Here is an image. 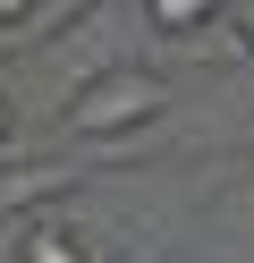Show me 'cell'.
<instances>
[{"mask_svg":"<svg viewBox=\"0 0 254 263\" xmlns=\"http://www.w3.org/2000/svg\"><path fill=\"white\" fill-rule=\"evenodd\" d=\"M178 102L169 77L152 68H102L68 93V136H93V144H127L135 127H161V110Z\"/></svg>","mask_w":254,"mask_h":263,"instance_id":"6da1fadb","label":"cell"},{"mask_svg":"<svg viewBox=\"0 0 254 263\" xmlns=\"http://www.w3.org/2000/svg\"><path fill=\"white\" fill-rule=\"evenodd\" d=\"M17 263H93V246H85L60 212H43V221L26 212V221H17Z\"/></svg>","mask_w":254,"mask_h":263,"instance_id":"7a4b0ae2","label":"cell"},{"mask_svg":"<svg viewBox=\"0 0 254 263\" xmlns=\"http://www.w3.org/2000/svg\"><path fill=\"white\" fill-rule=\"evenodd\" d=\"M212 17H220V0H144V26L169 34V43H178V34H203Z\"/></svg>","mask_w":254,"mask_h":263,"instance_id":"3957f363","label":"cell"},{"mask_svg":"<svg viewBox=\"0 0 254 263\" xmlns=\"http://www.w3.org/2000/svg\"><path fill=\"white\" fill-rule=\"evenodd\" d=\"M34 9H43V0H0V26H26Z\"/></svg>","mask_w":254,"mask_h":263,"instance_id":"277c9868","label":"cell"},{"mask_svg":"<svg viewBox=\"0 0 254 263\" xmlns=\"http://www.w3.org/2000/svg\"><path fill=\"white\" fill-rule=\"evenodd\" d=\"M237 34H246V51H254V0H237Z\"/></svg>","mask_w":254,"mask_h":263,"instance_id":"5b68a950","label":"cell"},{"mask_svg":"<svg viewBox=\"0 0 254 263\" xmlns=\"http://www.w3.org/2000/svg\"><path fill=\"white\" fill-rule=\"evenodd\" d=\"M0 136H9V102H0Z\"/></svg>","mask_w":254,"mask_h":263,"instance_id":"8992f818","label":"cell"}]
</instances>
